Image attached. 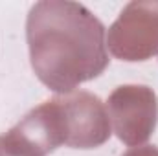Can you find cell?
Returning a JSON list of instances; mask_svg holds the SVG:
<instances>
[{
  "label": "cell",
  "mask_w": 158,
  "mask_h": 156,
  "mask_svg": "<svg viewBox=\"0 0 158 156\" xmlns=\"http://www.w3.org/2000/svg\"><path fill=\"white\" fill-rule=\"evenodd\" d=\"M26 39L35 76L57 94L99 77L110 63L105 26L79 2H37L28 13Z\"/></svg>",
  "instance_id": "obj_1"
},
{
  "label": "cell",
  "mask_w": 158,
  "mask_h": 156,
  "mask_svg": "<svg viewBox=\"0 0 158 156\" xmlns=\"http://www.w3.org/2000/svg\"><path fill=\"white\" fill-rule=\"evenodd\" d=\"M114 132L127 145L143 143L156 127L158 101L149 86H119L107 105Z\"/></svg>",
  "instance_id": "obj_2"
},
{
  "label": "cell",
  "mask_w": 158,
  "mask_h": 156,
  "mask_svg": "<svg viewBox=\"0 0 158 156\" xmlns=\"http://www.w3.org/2000/svg\"><path fill=\"white\" fill-rule=\"evenodd\" d=\"M66 145L74 149H94L110 138V119L98 96L88 92H70L57 96Z\"/></svg>",
  "instance_id": "obj_3"
},
{
  "label": "cell",
  "mask_w": 158,
  "mask_h": 156,
  "mask_svg": "<svg viewBox=\"0 0 158 156\" xmlns=\"http://www.w3.org/2000/svg\"><path fill=\"white\" fill-rule=\"evenodd\" d=\"M112 51L125 61H143L158 50V4L132 2L109 31Z\"/></svg>",
  "instance_id": "obj_4"
},
{
  "label": "cell",
  "mask_w": 158,
  "mask_h": 156,
  "mask_svg": "<svg viewBox=\"0 0 158 156\" xmlns=\"http://www.w3.org/2000/svg\"><path fill=\"white\" fill-rule=\"evenodd\" d=\"M125 156H158V149H155V147H138V149H131Z\"/></svg>",
  "instance_id": "obj_5"
},
{
  "label": "cell",
  "mask_w": 158,
  "mask_h": 156,
  "mask_svg": "<svg viewBox=\"0 0 158 156\" xmlns=\"http://www.w3.org/2000/svg\"><path fill=\"white\" fill-rule=\"evenodd\" d=\"M0 156H19V154H15L13 151H9V149L2 143V138H0Z\"/></svg>",
  "instance_id": "obj_6"
}]
</instances>
